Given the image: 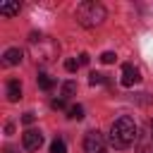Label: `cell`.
Segmentation results:
<instances>
[{"label":"cell","instance_id":"1","mask_svg":"<svg viewBox=\"0 0 153 153\" xmlns=\"http://www.w3.org/2000/svg\"><path fill=\"white\" fill-rule=\"evenodd\" d=\"M136 139H139V131H136V124H134V120L129 115H122V117H117L112 122V127H110V146L112 148L124 151Z\"/></svg>","mask_w":153,"mask_h":153},{"label":"cell","instance_id":"2","mask_svg":"<svg viewBox=\"0 0 153 153\" xmlns=\"http://www.w3.org/2000/svg\"><path fill=\"white\" fill-rule=\"evenodd\" d=\"M29 50H31V55H33L36 62H53V60L57 57V53H60V45H57V41L50 38V36L31 33V38H29Z\"/></svg>","mask_w":153,"mask_h":153},{"label":"cell","instance_id":"3","mask_svg":"<svg viewBox=\"0 0 153 153\" xmlns=\"http://www.w3.org/2000/svg\"><path fill=\"white\" fill-rule=\"evenodd\" d=\"M105 14H108L105 7H103L100 2H96V0H84V2H79V7H76V22H79L81 26H86V29H93V26L103 24Z\"/></svg>","mask_w":153,"mask_h":153},{"label":"cell","instance_id":"4","mask_svg":"<svg viewBox=\"0 0 153 153\" xmlns=\"http://www.w3.org/2000/svg\"><path fill=\"white\" fill-rule=\"evenodd\" d=\"M84 151L86 153H105V136L100 131H88L84 136Z\"/></svg>","mask_w":153,"mask_h":153},{"label":"cell","instance_id":"5","mask_svg":"<svg viewBox=\"0 0 153 153\" xmlns=\"http://www.w3.org/2000/svg\"><path fill=\"white\" fill-rule=\"evenodd\" d=\"M22 143H24L26 151H38L41 143H43V134H41L38 129H26V131L22 134Z\"/></svg>","mask_w":153,"mask_h":153},{"label":"cell","instance_id":"6","mask_svg":"<svg viewBox=\"0 0 153 153\" xmlns=\"http://www.w3.org/2000/svg\"><path fill=\"white\" fill-rule=\"evenodd\" d=\"M122 86H134V84H139L141 81V72H139V67H134V65H122Z\"/></svg>","mask_w":153,"mask_h":153},{"label":"cell","instance_id":"7","mask_svg":"<svg viewBox=\"0 0 153 153\" xmlns=\"http://www.w3.org/2000/svg\"><path fill=\"white\" fill-rule=\"evenodd\" d=\"M136 143H139V153H153V134L148 129L143 134H139Z\"/></svg>","mask_w":153,"mask_h":153},{"label":"cell","instance_id":"8","mask_svg":"<svg viewBox=\"0 0 153 153\" xmlns=\"http://www.w3.org/2000/svg\"><path fill=\"white\" fill-rule=\"evenodd\" d=\"M19 98H22V84L17 79H10L7 81V100L10 103H17Z\"/></svg>","mask_w":153,"mask_h":153},{"label":"cell","instance_id":"9","mask_svg":"<svg viewBox=\"0 0 153 153\" xmlns=\"http://www.w3.org/2000/svg\"><path fill=\"white\" fill-rule=\"evenodd\" d=\"M2 62H5L7 67H14V65H19V62H22V50H19V48H10V50H5V55H2Z\"/></svg>","mask_w":153,"mask_h":153},{"label":"cell","instance_id":"10","mask_svg":"<svg viewBox=\"0 0 153 153\" xmlns=\"http://www.w3.org/2000/svg\"><path fill=\"white\" fill-rule=\"evenodd\" d=\"M0 14H5V17L19 14V2H0Z\"/></svg>","mask_w":153,"mask_h":153},{"label":"cell","instance_id":"11","mask_svg":"<svg viewBox=\"0 0 153 153\" xmlns=\"http://www.w3.org/2000/svg\"><path fill=\"white\" fill-rule=\"evenodd\" d=\"M38 86H41L43 91H50V88L55 86V79L48 76V74H38Z\"/></svg>","mask_w":153,"mask_h":153},{"label":"cell","instance_id":"12","mask_svg":"<svg viewBox=\"0 0 153 153\" xmlns=\"http://www.w3.org/2000/svg\"><path fill=\"white\" fill-rule=\"evenodd\" d=\"M76 93V81H65L62 84V98H69Z\"/></svg>","mask_w":153,"mask_h":153},{"label":"cell","instance_id":"13","mask_svg":"<svg viewBox=\"0 0 153 153\" xmlns=\"http://www.w3.org/2000/svg\"><path fill=\"white\" fill-rule=\"evenodd\" d=\"M67 117H69V120H81V117H84V108H81V105L67 108Z\"/></svg>","mask_w":153,"mask_h":153},{"label":"cell","instance_id":"14","mask_svg":"<svg viewBox=\"0 0 153 153\" xmlns=\"http://www.w3.org/2000/svg\"><path fill=\"white\" fill-rule=\"evenodd\" d=\"M50 153H67V143H65L62 139H55V141L50 143Z\"/></svg>","mask_w":153,"mask_h":153},{"label":"cell","instance_id":"15","mask_svg":"<svg viewBox=\"0 0 153 153\" xmlns=\"http://www.w3.org/2000/svg\"><path fill=\"white\" fill-rule=\"evenodd\" d=\"M88 84H91V86L105 84V74H100V72H91V74H88Z\"/></svg>","mask_w":153,"mask_h":153},{"label":"cell","instance_id":"16","mask_svg":"<svg viewBox=\"0 0 153 153\" xmlns=\"http://www.w3.org/2000/svg\"><path fill=\"white\" fill-rule=\"evenodd\" d=\"M50 108L53 110H65L67 108V98H53L50 100Z\"/></svg>","mask_w":153,"mask_h":153},{"label":"cell","instance_id":"17","mask_svg":"<svg viewBox=\"0 0 153 153\" xmlns=\"http://www.w3.org/2000/svg\"><path fill=\"white\" fill-rule=\"evenodd\" d=\"M115 57H117V55H115L112 50H105V53L100 55V62H105V65H110V62H115Z\"/></svg>","mask_w":153,"mask_h":153},{"label":"cell","instance_id":"18","mask_svg":"<svg viewBox=\"0 0 153 153\" xmlns=\"http://www.w3.org/2000/svg\"><path fill=\"white\" fill-rule=\"evenodd\" d=\"M76 67H79V60H65V69L67 72H76Z\"/></svg>","mask_w":153,"mask_h":153},{"label":"cell","instance_id":"19","mask_svg":"<svg viewBox=\"0 0 153 153\" xmlns=\"http://www.w3.org/2000/svg\"><path fill=\"white\" fill-rule=\"evenodd\" d=\"M22 122H24V124H31V122H33V112H24Z\"/></svg>","mask_w":153,"mask_h":153},{"label":"cell","instance_id":"20","mask_svg":"<svg viewBox=\"0 0 153 153\" xmlns=\"http://www.w3.org/2000/svg\"><path fill=\"white\" fill-rule=\"evenodd\" d=\"M88 60H91L88 53H81V55H79V65H88Z\"/></svg>","mask_w":153,"mask_h":153},{"label":"cell","instance_id":"21","mask_svg":"<svg viewBox=\"0 0 153 153\" xmlns=\"http://www.w3.org/2000/svg\"><path fill=\"white\" fill-rule=\"evenodd\" d=\"M146 129H148V131H151V134H153V120H151V122H148V124H146Z\"/></svg>","mask_w":153,"mask_h":153}]
</instances>
